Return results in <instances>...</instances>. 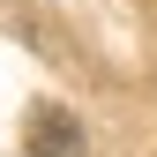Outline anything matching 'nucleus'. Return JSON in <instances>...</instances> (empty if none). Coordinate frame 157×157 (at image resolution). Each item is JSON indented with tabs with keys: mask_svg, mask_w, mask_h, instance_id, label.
<instances>
[{
	"mask_svg": "<svg viewBox=\"0 0 157 157\" xmlns=\"http://www.w3.org/2000/svg\"><path fill=\"white\" fill-rule=\"evenodd\" d=\"M30 157H82V127L67 112H30Z\"/></svg>",
	"mask_w": 157,
	"mask_h": 157,
	"instance_id": "nucleus-1",
	"label": "nucleus"
}]
</instances>
